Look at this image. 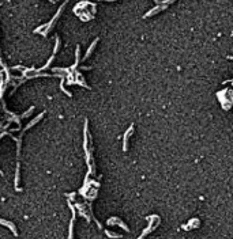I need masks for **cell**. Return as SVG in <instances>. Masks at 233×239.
Masks as SVG:
<instances>
[{
  "mask_svg": "<svg viewBox=\"0 0 233 239\" xmlns=\"http://www.w3.org/2000/svg\"><path fill=\"white\" fill-rule=\"evenodd\" d=\"M49 2H51V3H55V2H53V0H49Z\"/></svg>",
  "mask_w": 233,
  "mask_h": 239,
  "instance_id": "ba28073f",
  "label": "cell"
},
{
  "mask_svg": "<svg viewBox=\"0 0 233 239\" xmlns=\"http://www.w3.org/2000/svg\"><path fill=\"white\" fill-rule=\"evenodd\" d=\"M97 41H98V40H96L92 44V46H90L89 49H87V52H86V56H85V57H83V60H86V59H87L89 56H90V53H92V52H93V49H94V46H96V45H97Z\"/></svg>",
  "mask_w": 233,
  "mask_h": 239,
  "instance_id": "5b68a950",
  "label": "cell"
},
{
  "mask_svg": "<svg viewBox=\"0 0 233 239\" xmlns=\"http://www.w3.org/2000/svg\"><path fill=\"white\" fill-rule=\"evenodd\" d=\"M107 235L108 237H111V238H120L119 234H113V232H109V231H107Z\"/></svg>",
  "mask_w": 233,
  "mask_h": 239,
  "instance_id": "52a82bcc",
  "label": "cell"
},
{
  "mask_svg": "<svg viewBox=\"0 0 233 239\" xmlns=\"http://www.w3.org/2000/svg\"><path fill=\"white\" fill-rule=\"evenodd\" d=\"M64 7H66V3H64V4H63V6H62V7H60V8H59V11H57V12H56V15H55V16H53V19H52V21L49 22V23L47 25V27H45V31L42 33V35H44V37H47V35H48V33L51 31L52 26H53V25H55V22L57 21V18L60 16V12H62L63 10H64Z\"/></svg>",
  "mask_w": 233,
  "mask_h": 239,
  "instance_id": "6da1fadb",
  "label": "cell"
},
{
  "mask_svg": "<svg viewBox=\"0 0 233 239\" xmlns=\"http://www.w3.org/2000/svg\"><path fill=\"white\" fill-rule=\"evenodd\" d=\"M0 224H3V226H6V227H8V228L12 231V234L14 235H18L17 232V228H15V224L14 223H11V222H7V220L4 219H0Z\"/></svg>",
  "mask_w": 233,
  "mask_h": 239,
  "instance_id": "7a4b0ae2",
  "label": "cell"
},
{
  "mask_svg": "<svg viewBox=\"0 0 233 239\" xmlns=\"http://www.w3.org/2000/svg\"><path fill=\"white\" fill-rule=\"evenodd\" d=\"M33 110H34V106H32V107H30V109H29L27 111H26V113H25L23 115H22V118H26V117H27V115H29L30 113H33Z\"/></svg>",
  "mask_w": 233,
  "mask_h": 239,
  "instance_id": "8992f818",
  "label": "cell"
},
{
  "mask_svg": "<svg viewBox=\"0 0 233 239\" xmlns=\"http://www.w3.org/2000/svg\"><path fill=\"white\" fill-rule=\"evenodd\" d=\"M131 132H132V126H131V128L127 130V133H126V136H124V151H126L127 149V140H128V137H130V134H131Z\"/></svg>",
  "mask_w": 233,
  "mask_h": 239,
  "instance_id": "277c9868",
  "label": "cell"
},
{
  "mask_svg": "<svg viewBox=\"0 0 233 239\" xmlns=\"http://www.w3.org/2000/svg\"><path fill=\"white\" fill-rule=\"evenodd\" d=\"M108 224H119V226H121V227H123V228L126 230V231H130V230H128V227H127V226H126V224H124V223H121V222H120V220H119L117 218H112L111 220H108Z\"/></svg>",
  "mask_w": 233,
  "mask_h": 239,
  "instance_id": "3957f363",
  "label": "cell"
}]
</instances>
